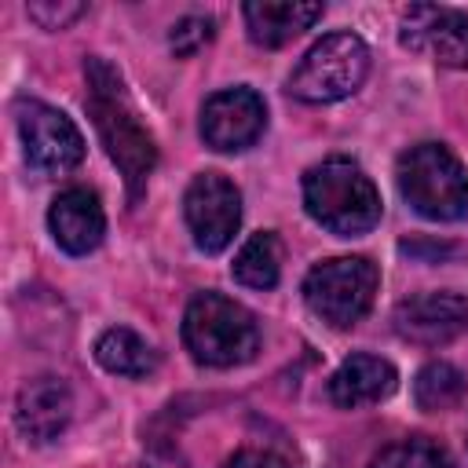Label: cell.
Returning <instances> with one entry per match:
<instances>
[{"label":"cell","mask_w":468,"mask_h":468,"mask_svg":"<svg viewBox=\"0 0 468 468\" xmlns=\"http://www.w3.org/2000/svg\"><path fill=\"white\" fill-rule=\"evenodd\" d=\"M223 468H289L282 457H274V453H267V450H241V453H234Z\"/></svg>","instance_id":"cell-22"},{"label":"cell","mask_w":468,"mask_h":468,"mask_svg":"<svg viewBox=\"0 0 468 468\" xmlns=\"http://www.w3.org/2000/svg\"><path fill=\"white\" fill-rule=\"evenodd\" d=\"M399 194L424 219H461L468 212V176L442 143L410 146L399 157Z\"/></svg>","instance_id":"cell-4"},{"label":"cell","mask_w":468,"mask_h":468,"mask_svg":"<svg viewBox=\"0 0 468 468\" xmlns=\"http://www.w3.org/2000/svg\"><path fill=\"white\" fill-rule=\"evenodd\" d=\"M461 395H464V373L457 366H450V362H428L413 380V399L428 413L457 406Z\"/></svg>","instance_id":"cell-18"},{"label":"cell","mask_w":468,"mask_h":468,"mask_svg":"<svg viewBox=\"0 0 468 468\" xmlns=\"http://www.w3.org/2000/svg\"><path fill=\"white\" fill-rule=\"evenodd\" d=\"M69 417H73V399L58 377H33L22 384L18 402H15V420L29 442L58 439Z\"/></svg>","instance_id":"cell-12"},{"label":"cell","mask_w":468,"mask_h":468,"mask_svg":"<svg viewBox=\"0 0 468 468\" xmlns=\"http://www.w3.org/2000/svg\"><path fill=\"white\" fill-rule=\"evenodd\" d=\"M212 40V18L208 15H186L172 26L168 33V44L176 55H194L197 48H205Z\"/></svg>","instance_id":"cell-20"},{"label":"cell","mask_w":468,"mask_h":468,"mask_svg":"<svg viewBox=\"0 0 468 468\" xmlns=\"http://www.w3.org/2000/svg\"><path fill=\"white\" fill-rule=\"evenodd\" d=\"M263 124H267V110L252 88L216 91L201 110V135L212 150H223V154L252 146Z\"/></svg>","instance_id":"cell-10"},{"label":"cell","mask_w":468,"mask_h":468,"mask_svg":"<svg viewBox=\"0 0 468 468\" xmlns=\"http://www.w3.org/2000/svg\"><path fill=\"white\" fill-rule=\"evenodd\" d=\"M183 212H186V227L194 234V245L201 252H219L238 234V223H241V194L234 190L230 179H223L216 172H205V176H197L186 186Z\"/></svg>","instance_id":"cell-8"},{"label":"cell","mask_w":468,"mask_h":468,"mask_svg":"<svg viewBox=\"0 0 468 468\" xmlns=\"http://www.w3.org/2000/svg\"><path fill=\"white\" fill-rule=\"evenodd\" d=\"M88 7L84 4H69V0H37V4H29V18L33 22H40L44 29H62V26H69L73 18H80Z\"/></svg>","instance_id":"cell-21"},{"label":"cell","mask_w":468,"mask_h":468,"mask_svg":"<svg viewBox=\"0 0 468 468\" xmlns=\"http://www.w3.org/2000/svg\"><path fill=\"white\" fill-rule=\"evenodd\" d=\"M402 44L410 51L431 55L442 66H468V15L435 4H413L402 15Z\"/></svg>","instance_id":"cell-9"},{"label":"cell","mask_w":468,"mask_h":468,"mask_svg":"<svg viewBox=\"0 0 468 468\" xmlns=\"http://www.w3.org/2000/svg\"><path fill=\"white\" fill-rule=\"evenodd\" d=\"M88 113L99 128V139L110 154V161L121 168L124 183H128V197L139 201L146 176L157 165V150L150 132L139 124L121 77L102 62V58H88Z\"/></svg>","instance_id":"cell-1"},{"label":"cell","mask_w":468,"mask_h":468,"mask_svg":"<svg viewBox=\"0 0 468 468\" xmlns=\"http://www.w3.org/2000/svg\"><path fill=\"white\" fill-rule=\"evenodd\" d=\"M369 73V48L355 33L322 37L292 69L289 91L303 102H336L351 95Z\"/></svg>","instance_id":"cell-5"},{"label":"cell","mask_w":468,"mask_h":468,"mask_svg":"<svg viewBox=\"0 0 468 468\" xmlns=\"http://www.w3.org/2000/svg\"><path fill=\"white\" fill-rule=\"evenodd\" d=\"M230 271L249 289H271L278 282V274H282V241H278V234H271V230L252 234L238 249Z\"/></svg>","instance_id":"cell-17"},{"label":"cell","mask_w":468,"mask_h":468,"mask_svg":"<svg viewBox=\"0 0 468 468\" xmlns=\"http://www.w3.org/2000/svg\"><path fill=\"white\" fill-rule=\"evenodd\" d=\"M95 358L102 369L117 373V377H146L157 369V351L132 329L117 325V329H106L99 340H95Z\"/></svg>","instance_id":"cell-16"},{"label":"cell","mask_w":468,"mask_h":468,"mask_svg":"<svg viewBox=\"0 0 468 468\" xmlns=\"http://www.w3.org/2000/svg\"><path fill=\"white\" fill-rule=\"evenodd\" d=\"M399 377L388 358L377 355H351L340 362V369L329 377V399L340 410H358L369 402H380L395 391Z\"/></svg>","instance_id":"cell-14"},{"label":"cell","mask_w":468,"mask_h":468,"mask_svg":"<svg viewBox=\"0 0 468 468\" xmlns=\"http://www.w3.org/2000/svg\"><path fill=\"white\" fill-rule=\"evenodd\" d=\"M18 135L26 146V161L40 172H69L84 157V139L77 124L48 102L18 106Z\"/></svg>","instance_id":"cell-7"},{"label":"cell","mask_w":468,"mask_h":468,"mask_svg":"<svg viewBox=\"0 0 468 468\" xmlns=\"http://www.w3.org/2000/svg\"><path fill=\"white\" fill-rule=\"evenodd\" d=\"M303 208L325 230L351 238L380 219V194L373 179L347 157H329L303 176Z\"/></svg>","instance_id":"cell-2"},{"label":"cell","mask_w":468,"mask_h":468,"mask_svg":"<svg viewBox=\"0 0 468 468\" xmlns=\"http://www.w3.org/2000/svg\"><path fill=\"white\" fill-rule=\"evenodd\" d=\"M48 227H51V238L69 252V256H84L91 252L102 234H106V216H102V205L91 190L84 186H69L62 190L55 201H51V212H48Z\"/></svg>","instance_id":"cell-13"},{"label":"cell","mask_w":468,"mask_h":468,"mask_svg":"<svg viewBox=\"0 0 468 468\" xmlns=\"http://www.w3.org/2000/svg\"><path fill=\"white\" fill-rule=\"evenodd\" d=\"M377 267L366 256H336L307 271L303 300L333 329L355 325L377 296Z\"/></svg>","instance_id":"cell-6"},{"label":"cell","mask_w":468,"mask_h":468,"mask_svg":"<svg viewBox=\"0 0 468 468\" xmlns=\"http://www.w3.org/2000/svg\"><path fill=\"white\" fill-rule=\"evenodd\" d=\"M468 329V300L457 292H420L395 307V333L420 347L450 344Z\"/></svg>","instance_id":"cell-11"},{"label":"cell","mask_w":468,"mask_h":468,"mask_svg":"<svg viewBox=\"0 0 468 468\" xmlns=\"http://www.w3.org/2000/svg\"><path fill=\"white\" fill-rule=\"evenodd\" d=\"M252 44L260 48H282L303 29H311L322 18V4H296V0H260L241 7Z\"/></svg>","instance_id":"cell-15"},{"label":"cell","mask_w":468,"mask_h":468,"mask_svg":"<svg viewBox=\"0 0 468 468\" xmlns=\"http://www.w3.org/2000/svg\"><path fill=\"white\" fill-rule=\"evenodd\" d=\"M369 468H450V464L435 446H428L420 439H406V442L380 450Z\"/></svg>","instance_id":"cell-19"},{"label":"cell","mask_w":468,"mask_h":468,"mask_svg":"<svg viewBox=\"0 0 468 468\" xmlns=\"http://www.w3.org/2000/svg\"><path fill=\"white\" fill-rule=\"evenodd\" d=\"M183 344L194 355V362L227 369L256 355L260 329L241 303L219 292H197L183 314Z\"/></svg>","instance_id":"cell-3"}]
</instances>
